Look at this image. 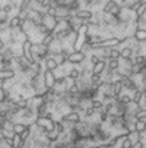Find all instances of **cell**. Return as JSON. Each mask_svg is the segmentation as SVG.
Masks as SVG:
<instances>
[{"label": "cell", "mask_w": 146, "mask_h": 148, "mask_svg": "<svg viewBox=\"0 0 146 148\" xmlns=\"http://www.w3.org/2000/svg\"><path fill=\"white\" fill-rule=\"evenodd\" d=\"M110 59H114V60H120V59H121V52H120V49H117L116 47H115V48H110ZM110 59H108V60H110Z\"/></svg>", "instance_id": "obj_30"}, {"label": "cell", "mask_w": 146, "mask_h": 148, "mask_svg": "<svg viewBox=\"0 0 146 148\" xmlns=\"http://www.w3.org/2000/svg\"><path fill=\"white\" fill-rule=\"evenodd\" d=\"M75 16H76L77 18H79L81 21L85 22V21L91 20V18L93 17V12H92L91 9H89V8H82V9H79V10H77V13H76Z\"/></svg>", "instance_id": "obj_7"}, {"label": "cell", "mask_w": 146, "mask_h": 148, "mask_svg": "<svg viewBox=\"0 0 146 148\" xmlns=\"http://www.w3.org/2000/svg\"><path fill=\"white\" fill-rule=\"evenodd\" d=\"M54 130H55V131H56L59 134L65 133V130H66L65 124H63L61 121H55V124H54Z\"/></svg>", "instance_id": "obj_27"}, {"label": "cell", "mask_w": 146, "mask_h": 148, "mask_svg": "<svg viewBox=\"0 0 146 148\" xmlns=\"http://www.w3.org/2000/svg\"><path fill=\"white\" fill-rule=\"evenodd\" d=\"M120 52H121V59L122 60L132 59V56H134V49L129 46H124Z\"/></svg>", "instance_id": "obj_13"}, {"label": "cell", "mask_w": 146, "mask_h": 148, "mask_svg": "<svg viewBox=\"0 0 146 148\" xmlns=\"http://www.w3.org/2000/svg\"><path fill=\"white\" fill-rule=\"evenodd\" d=\"M135 15H136V18H140V17H143L144 15H146V0L143 1V2L137 7V9L135 10Z\"/></svg>", "instance_id": "obj_18"}, {"label": "cell", "mask_w": 146, "mask_h": 148, "mask_svg": "<svg viewBox=\"0 0 146 148\" xmlns=\"http://www.w3.org/2000/svg\"><path fill=\"white\" fill-rule=\"evenodd\" d=\"M134 63L144 64V63H145V55H143V54H137V55H135V58H134Z\"/></svg>", "instance_id": "obj_33"}, {"label": "cell", "mask_w": 146, "mask_h": 148, "mask_svg": "<svg viewBox=\"0 0 146 148\" xmlns=\"http://www.w3.org/2000/svg\"><path fill=\"white\" fill-rule=\"evenodd\" d=\"M45 139L47 141H50L51 144L52 143H58L59 139H60V134L55 130H52V131H48V132L45 133Z\"/></svg>", "instance_id": "obj_12"}, {"label": "cell", "mask_w": 146, "mask_h": 148, "mask_svg": "<svg viewBox=\"0 0 146 148\" xmlns=\"http://www.w3.org/2000/svg\"><path fill=\"white\" fill-rule=\"evenodd\" d=\"M118 100H120L121 103H123V105H125V106H129V105L132 103L131 97H130L129 94H122V95L118 98Z\"/></svg>", "instance_id": "obj_28"}, {"label": "cell", "mask_w": 146, "mask_h": 148, "mask_svg": "<svg viewBox=\"0 0 146 148\" xmlns=\"http://www.w3.org/2000/svg\"><path fill=\"white\" fill-rule=\"evenodd\" d=\"M87 59V55L82 51H73L68 56V63L70 64H82Z\"/></svg>", "instance_id": "obj_3"}, {"label": "cell", "mask_w": 146, "mask_h": 148, "mask_svg": "<svg viewBox=\"0 0 146 148\" xmlns=\"http://www.w3.org/2000/svg\"><path fill=\"white\" fill-rule=\"evenodd\" d=\"M0 32H1V29H0Z\"/></svg>", "instance_id": "obj_44"}, {"label": "cell", "mask_w": 146, "mask_h": 148, "mask_svg": "<svg viewBox=\"0 0 146 148\" xmlns=\"http://www.w3.org/2000/svg\"><path fill=\"white\" fill-rule=\"evenodd\" d=\"M135 119H145L146 118V108H139L134 114Z\"/></svg>", "instance_id": "obj_29"}, {"label": "cell", "mask_w": 146, "mask_h": 148, "mask_svg": "<svg viewBox=\"0 0 146 148\" xmlns=\"http://www.w3.org/2000/svg\"><path fill=\"white\" fill-rule=\"evenodd\" d=\"M3 140H5V133L3 131L0 130V143H3Z\"/></svg>", "instance_id": "obj_42"}, {"label": "cell", "mask_w": 146, "mask_h": 148, "mask_svg": "<svg viewBox=\"0 0 146 148\" xmlns=\"http://www.w3.org/2000/svg\"><path fill=\"white\" fill-rule=\"evenodd\" d=\"M67 77L69 79H72V80H78L81 78V70L78 68H70Z\"/></svg>", "instance_id": "obj_20"}, {"label": "cell", "mask_w": 146, "mask_h": 148, "mask_svg": "<svg viewBox=\"0 0 146 148\" xmlns=\"http://www.w3.org/2000/svg\"><path fill=\"white\" fill-rule=\"evenodd\" d=\"M43 62H44V68H45L46 70L54 71V70H56V69L60 67V66H59V63L56 62V60H55L54 58H52V56L46 58Z\"/></svg>", "instance_id": "obj_9"}, {"label": "cell", "mask_w": 146, "mask_h": 148, "mask_svg": "<svg viewBox=\"0 0 146 148\" xmlns=\"http://www.w3.org/2000/svg\"><path fill=\"white\" fill-rule=\"evenodd\" d=\"M116 3H117L116 0H107V1L105 2V5L103 6V8H101L103 13H105V14H110V9H112Z\"/></svg>", "instance_id": "obj_22"}, {"label": "cell", "mask_w": 146, "mask_h": 148, "mask_svg": "<svg viewBox=\"0 0 146 148\" xmlns=\"http://www.w3.org/2000/svg\"><path fill=\"white\" fill-rule=\"evenodd\" d=\"M34 124H35L36 126H38V127L40 129V131L45 134L46 132L54 130L55 121L52 119V118H46L45 116H43V117H37L36 119L34 121Z\"/></svg>", "instance_id": "obj_1"}, {"label": "cell", "mask_w": 146, "mask_h": 148, "mask_svg": "<svg viewBox=\"0 0 146 148\" xmlns=\"http://www.w3.org/2000/svg\"><path fill=\"white\" fill-rule=\"evenodd\" d=\"M1 12H2V5L0 3V13H1Z\"/></svg>", "instance_id": "obj_43"}, {"label": "cell", "mask_w": 146, "mask_h": 148, "mask_svg": "<svg viewBox=\"0 0 146 148\" xmlns=\"http://www.w3.org/2000/svg\"><path fill=\"white\" fill-rule=\"evenodd\" d=\"M54 40H55V39H54V36H53V32H51V34H48V35L43 36L41 44H43V45H45V46H50Z\"/></svg>", "instance_id": "obj_25"}, {"label": "cell", "mask_w": 146, "mask_h": 148, "mask_svg": "<svg viewBox=\"0 0 146 148\" xmlns=\"http://www.w3.org/2000/svg\"><path fill=\"white\" fill-rule=\"evenodd\" d=\"M90 106L94 109V110H101L103 108H104V105H105V102L104 101H101V100H99V99H92L91 101H90Z\"/></svg>", "instance_id": "obj_23"}, {"label": "cell", "mask_w": 146, "mask_h": 148, "mask_svg": "<svg viewBox=\"0 0 146 148\" xmlns=\"http://www.w3.org/2000/svg\"><path fill=\"white\" fill-rule=\"evenodd\" d=\"M31 132H32V125H31V124H27V127H25V129L21 132V134H20L21 141H22V143L27 141V140L31 137Z\"/></svg>", "instance_id": "obj_15"}, {"label": "cell", "mask_w": 146, "mask_h": 148, "mask_svg": "<svg viewBox=\"0 0 146 148\" xmlns=\"http://www.w3.org/2000/svg\"><path fill=\"white\" fill-rule=\"evenodd\" d=\"M132 147V141H131V139L127 136V137H124V140H123V143H122V148H131Z\"/></svg>", "instance_id": "obj_36"}, {"label": "cell", "mask_w": 146, "mask_h": 148, "mask_svg": "<svg viewBox=\"0 0 146 148\" xmlns=\"http://www.w3.org/2000/svg\"><path fill=\"white\" fill-rule=\"evenodd\" d=\"M62 123H70V124H77L81 122V114L76 110H72L68 114H65L61 116Z\"/></svg>", "instance_id": "obj_5"}, {"label": "cell", "mask_w": 146, "mask_h": 148, "mask_svg": "<svg viewBox=\"0 0 146 148\" xmlns=\"http://www.w3.org/2000/svg\"><path fill=\"white\" fill-rule=\"evenodd\" d=\"M99 61H100V60H99V58H98L94 53H92V52H91V54L89 55V62H90V64H91V66H94V64H96V63H98Z\"/></svg>", "instance_id": "obj_35"}, {"label": "cell", "mask_w": 146, "mask_h": 148, "mask_svg": "<svg viewBox=\"0 0 146 148\" xmlns=\"http://www.w3.org/2000/svg\"><path fill=\"white\" fill-rule=\"evenodd\" d=\"M90 80H91V84H98L103 80V76L101 75H94L92 74L90 76Z\"/></svg>", "instance_id": "obj_34"}, {"label": "cell", "mask_w": 146, "mask_h": 148, "mask_svg": "<svg viewBox=\"0 0 146 148\" xmlns=\"http://www.w3.org/2000/svg\"><path fill=\"white\" fill-rule=\"evenodd\" d=\"M107 68V62L100 60L98 63H96L94 66H92V74L94 75H103L104 71Z\"/></svg>", "instance_id": "obj_10"}, {"label": "cell", "mask_w": 146, "mask_h": 148, "mask_svg": "<svg viewBox=\"0 0 146 148\" xmlns=\"http://www.w3.org/2000/svg\"><path fill=\"white\" fill-rule=\"evenodd\" d=\"M43 79H44V87L46 90H51L55 87L56 84V76L54 74V71L51 70H44L43 73Z\"/></svg>", "instance_id": "obj_2"}, {"label": "cell", "mask_w": 146, "mask_h": 148, "mask_svg": "<svg viewBox=\"0 0 146 148\" xmlns=\"http://www.w3.org/2000/svg\"><path fill=\"white\" fill-rule=\"evenodd\" d=\"M134 129L138 133H143L146 131V122L144 119H136L134 123Z\"/></svg>", "instance_id": "obj_17"}, {"label": "cell", "mask_w": 146, "mask_h": 148, "mask_svg": "<svg viewBox=\"0 0 146 148\" xmlns=\"http://www.w3.org/2000/svg\"><path fill=\"white\" fill-rule=\"evenodd\" d=\"M131 148H144V144L140 140H137L135 144H132V147Z\"/></svg>", "instance_id": "obj_40"}, {"label": "cell", "mask_w": 146, "mask_h": 148, "mask_svg": "<svg viewBox=\"0 0 146 148\" xmlns=\"http://www.w3.org/2000/svg\"><path fill=\"white\" fill-rule=\"evenodd\" d=\"M94 114H96V110H94L91 106H89V107H86V108L84 109V115H85L86 117H92Z\"/></svg>", "instance_id": "obj_37"}, {"label": "cell", "mask_w": 146, "mask_h": 148, "mask_svg": "<svg viewBox=\"0 0 146 148\" xmlns=\"http://www.w3.org/2000/svg\"><path fill=\"white\" fill-rule=\"evenodd\" d=\"M121 67V63H120V60H114V59H110L107 61V69H110L112 71H116L118 70Z\"/></svg>", "instance_id": "obj_19"}, {"label": "cell", "mask_w": 146, "mask_h": 148, "mask_svg": "<svg viewBox=\"0 0 146 148\" xmlns=\"http://www.w3.org/2000/svg\"><path fill=\"white\" fill-rule=\"evenodd\" d=\"M79 92H81L79 85H78V83L75 80V82L72 83V85L68 87V93H69L70 95H78V94H79Z\"/></svg>", "instance_id": "obj_21"}, {"label": "cell", "mask_w": 146, "mask_h": 148, "mask_svg": "<svg viewBox=\"0 0 146 148\" xmlns=\"http://www.w3.org/2000/svg\"><path fill=\"white\" fill-rule=\"evenodd\" d=\"M27 127V124H24V123H21V122H19V123H14L13 124V132L15 133V134H21V132L24 130Z\"/></svg>", "instance_id": "obj_24"}, {"label": "cell", "mask_w": 146, "mask_h": 148, "mask_svg": "<svg viewBox=\"0 0 146 148\" xmlns=\"http://www.w3.org/2000/svg\"><path fill=\"white\" fill-rule=\"evenodd\" d=\"M16 77V73L14 69H2L0 70V82L2 80H8V79H14Z\"/></svg>", "instance_id": "obj_11"}, {"label": "cell", "mask_w": 146, "mask_h": 148, "mask_svg": "<svg viewBox=\"0 0 146 148\" xmlns=\"http://www.w3.org/2000/svg\"><path fill=\"white\" fill-rule=\"evenodd\" d=\"M108 118H110V115H108V114H106V112H104V111L100 112V122H101V123L107 122Z\"/></svg>", "instance_id": "obj_39"}, {"label": "cell", "mask_w": 146, "mask_h": 148, "mask_svg": "<svg viewBox=\"0 0 146 148\" xmlns=\"http://www.w3.org/2000/svg\"><path fill=\"white\" fill-rule=\"evenodd\" d=\"M39 5H40V8L45 10L46 8H48V7L52 5V0H41V1L39 2Z\"/></svg>", "instance_id": "obj_38"}, {"label": "cell", "mask_w": 146, "mask_h": 148, "mask_svg": "<svg viewBox=\"0 0 146 148\" xmlns=\"http://www.w3.org/2000/svg\"><path fill=\"white\" fill-rule=\"evenodd\" d=\"M45 14L47 15V16H50V17H55L56 16V7L54 6V5H51L48 8H46L45 9Z\"/></svg>", "instance_id": "obj_31"}, {"label": "cell", "mask_w": 146, "mask_h": 148, "mask_svg": "<svg viewBox=\"0 0 146 148\" xmlns=\"http://www.w3.org/2000/svg\"><path fill=\"white\" fill-rule=\"evenodd\" d=\"M134 37L135 39L138 41V42H146V29H140V28H137L135 34H134Z\"/></svg>", "instance_id": "obj_16"}, {"label": "cell", "mask_w": 146, "mask_h": 148, "mask_svg": "<svg viewBox=\"0 0 146 148\" xmlns=\"http://www.w3.org/2000/svg\"><path fill=\"white\" fill-rule=\"evenodd\" d=\"M37 30H38V32H39L41 36H45V35H48V34H51V32H52V30H51L47 25H45L44 23L39 24V25L37 27Z\"/></svg>", "instance_id": "obj_26"}, {"label": "cell", "mask_w": 146, "mask_h": 148, "mask_svg": "<svg viewBox=\"0 0 146 148\" xmlns=\"http://www.w3.org/2000/svg\"><path fill=\"white\" fill-rule=\"evenodd\" d=\"M16 106L21 109V110H24L28 108V99L27 98H23V99H20L16 101Z\"/></svg>", "instance_id": "obj_32"}, {"label": "cell", "mask_w": 146, "mask_h": 148, "mask_svg": "<svg viewBox=\"0 0 146 148\" xmlns=\"http://www.w3.org/2000/svg\"><path fill=\"white\" fill-rule=\"evenodd\" d=\"M123 91V84L121 79H116L113 82V90H112V95L114 99H117L121 97V93Z\"/></svg>", "instance_id": "obj_8"}, {"label": "cell", "mask_w": 146, "mask_h": 148, "mask_svg": "<svg viewBox=\"0 0 146 148\" xmlns=\"http://www.w3.org/2000/svg\"><path fill=\"white\" fill-rule=\"evenodd\" d=\"M32 46H34V42L31 41V40H29V39H27V40H24L23 41V44H22V55L25 58V59H28L30 62H31V64H34V59H32Z\"/></svg>", "instance_id": "obj_4"}, {"label": "cell", "mask_w": 146, "mask_h": 148, "mask_svg": "<svg viewBox=\"0 0 146 148\" xmlns=\"http://www.w3.org/2000/svg\"><path fill=\"white\" fill-rule=\"evenodd\" d=\"M131 100H132V103L136 105V106H139L142 100H143V90L140 88H137L136 91H134V95L131 97Z\"/></svg>", "instance_id": "obj_14"}, {"label": "cell", "mask_w": 146, "mask_h": 148, "mask_svg": "<svg viewBox=\"0 0 146 148\" xmlns=\"http://www.w3.org/2000/svg\"><path fill=\"white\" fill-rule=\"evenodd\" d=\"M6 47H7V46H6V42L0 38V54L3 52V49H5Z\"/></svg>", "instance_id": "obj_41"}, {"label": "cell", "mask_w": 146, "mask_h": 148, "mask_svg": "<svg viewBox=\"0 0 146 148\" xmlns=\"http://www.w3.org/2000/svg\"><path fill=\"white\" fill-rule=\"evenodd\" d=\"M24 18L21 17L20 15H14V16H10L9 17V21H8V28L10 30L13 29H17V28H21L24 23Z\"/></svg>", "instance_id": "obj_6"}]
</instances>
